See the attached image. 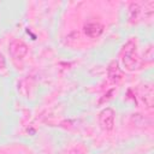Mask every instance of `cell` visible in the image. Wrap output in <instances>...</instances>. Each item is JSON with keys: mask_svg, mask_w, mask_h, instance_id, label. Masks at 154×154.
I'll use <instances>...</instances> for the list:
<instances>
[{"mask_svg": "<svg viewBox=\"0 0 154 154\" xmlns=\"http://www.w3.org/2000/svg\"><path fill=\"white\" fill-rule=\"evenodd\" d=\"M137 46H136V38L131 37L126 41V43L123 47L122 51V63L124 67L129 71H134L137 67Z\"/></svg>", "mask_w": 154, "mask_h": 154, "instance_id": "cell-1", "label": "cell"}, {"mask_svg": "<svg viewBox=\"0 0 154 154\" xmlns=\"http://www.w3.org/2000/svg\"><path fill=\"white\" fill-rule=\"evenodd\" d=\"M114 117H116L114 111H113L111 107H106V108L102 109V111L100 112V114H99V123H100V125H101L105 130L109 131V130H112L113 126H114Z\"/></svg>", "mask_w": 154, "mask_h": 154, "instance_id": "cell-2", "label": "cell"}, {"mask_svg": "<svg viewBox=\"0 0 154 154\" xmlns=\"http://www.w3.org/2000/svg\"><path fill=\"white\" fill-rule=\"evenodd\" d=\"M8 52L14 59H23L28 53V46L20 40H13L10 42Z\"/></svg>", "mask_w": 154, "mask_h": 154, "instance_id": "cell-3", "label": "cell"}, {"mask_svg": "<svg viewBox=\"0 0 154 154\" xmlns=\"http://www.w3.org/2000/svg\"><path fill=\"white\" fill-rule=\"evenodd\" d=\"M83 31L89 38H97L103 32V25L97 20H90L83 25Z\"/></svg>", "mask_w": 154, "mask_h": 154, "instance_id": "cell-4", "label": "cell"}, {"mask_svg": "<svg viewBox=\"0 0 154 154\" xmlns=\"http://www.w3.org/2000/svg\"><path fill=\"white\" fill-rule=\"evenodd\" d=\"M107 76L112 82H118L123 77V71L117 60H112L107 66Z\"/></svg>", "mask_w": 154, "mask_h": 154, "instance_id": "cell-5", "label": "cell"}, {"mask_svg": "<svg viewBox=\"0 0 154 154\" xmlns=\"http://www.w3.org/2000/svg\"><path fill=\"white\" fill-rule=\"evenodd\" d=\"M140 10H141V7H140V5L138 4H131L130 5V7H129V19L130 20H134V19H136L137 17H138V13H140Z\"/></svg>", "mask_w": 154, "mask_h": 154, "instance_id": "cell-6", "label": "cell"}, {"mask_svg": "<svg viewBox=\"0 0 154 154\" xmlns=\"http://www.w3.org/2000/svg\"><path fill=\"white\" fill-rule=\"evenodd\" d=\"M6 67V61L2 54H0V69H5Z\"/></svg>", "mask_w": 154, "mask_h": 154, "instance_id": "cell-7", "label": "cell"}, {"mask_svg": "<svg viewBox=\"0 0 154 154\" xmlns=\"http://www.w3.org/2000/svg\"><path fill=\"white\" fill-rule=\"evenodd\" d=\"M67 154H84L79 148H73V149H71Z\"/></svg>", "mask_w": 154, "mask_h": 154, "instance_id": "cell-8", "label": "cell"}]
</instances>
